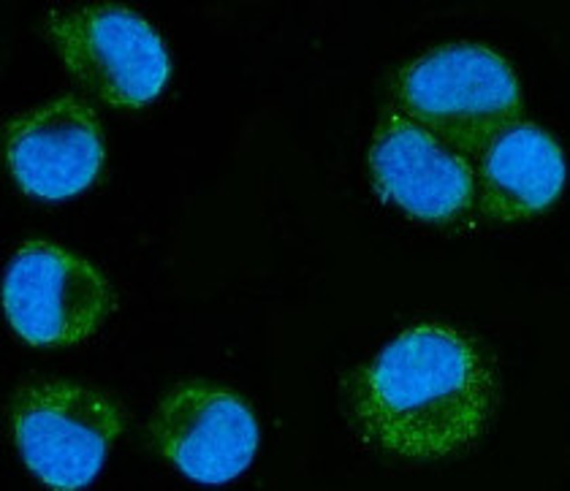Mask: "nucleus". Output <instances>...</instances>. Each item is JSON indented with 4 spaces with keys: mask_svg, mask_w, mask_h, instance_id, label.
<instances>
[{
    "mask_svg": "<svg viewBox=\"0 0 570 491\" xmlns=\"http://www.w3.org/2000/svg\"><path fill=\"white\" fill-rule=\"evenodd\" d=\"M498 405L481 347L443 323L405 328L351 385L353 426L367 445L416 462L473 449Z\"/></svg>",
    "mask_w": 570,
    "mask_h": 491,
    "instance_id": "1",
    "label": "nucleus"
},
{
    "mask_svg": "<svg viewBox=\"0 0 570 491\" xmlns=\"http://www.w3.org/2000/svg\"><path fill=\"white\" fill-rule=\"evenodd\" d=\"M402 115L470 169L489 147L524 122V101L517 73L481 43H449L402 68L396 82Z\"/></svg>",
    "mask_w": 570,
    "mask_h": 491,
    "instance_id": "2",
    "label": "nucleus"
},
{
    "mask_svg": "<svg viewBox=\"0 0 570 491\" xmlns=\"http://www.w3.org/2000/svg\"><path fill=\"white\" fill-rule=\"evenodd\" d=\"M45 36L73 79L98 101L139 109L171 73L164 41L145 17L111 3L52 11Z\"/></svg>",
    "mask_w": 570,
    "mask_h": 491,
    "instance_id": "3",
    "label": "nucleus"
},
{
    "mask_svg": "<svg viewBox=\"0 0 570 491\" xmlns=\"http://www.w3.org/2000/svg\"><path fill=\"white\" fill-rule=\"evenodd\" d=\"M122 426L120 407L82 383H28L11 400V432L22 462L58 491L88 487Z\"/></svg>",
    "mask_w": 570,
    "mask_h": 491,
    "instance_id": "4",
    "label": "nucleus"
},
{
    "mask_svg": "<svg viewBox=\"0 0 570 491\" xmlns=\"http://www.w3.org/2000/svg\"><path fill=\"white\" fill-rule=\"evenodd\" d=\"M3 307L24 342L66 347L92 337L117 310V296L88 258L52 242H28L6 272Z\"/></svg>",
    "mask_w": 570,
    "mask_h": 491,
    "instance_id": "5",
    "label": "nucleus"
},
{
    "mask_svg": "<svg viewBox=\"0 0 570 491\" xmlns=\"http://www.w3.org/2000/svg\"><path fill=\"white\" fill-rule=\"evenodd\" d=\"M153 449L198 483H228L250 468L258 421L232 389L185 381L160 396L147 424Z\"/></svg>",
    "mask_w": 570,
    "mask_h": 491,
    "instance_id": "6",
    "label": "nucleus"
},
{
    "mask_svg": "<svg viewBox=\"0 0 570 491\" xmlns=\"http://www.w3.org/2000/svg\"><path fill=\"white\" fill-rule=\"evenodd\" d=\"M9 169L22 193L60 202L88 190L104 166V134L96 109L60 96L6 126Z\"/></svg>",
    "mask_w": 570,
    "mask_h": 491,
    "instance_id": "7",
    "label": "nucleus"
},
{
    "mask_svg": "<svg viewBox=\"0 0 570 491\" xmlns=\"http://www.w3.org/2000/svg\"><path fill=\"white\" fill-rule=\"evenodd\" d=\"M370 171L383 196L416 220L454 226L475 204L473 169L396 109L377 128Z\"/></svg>",
    "mask_w": 570,
    "mask_h": 491,
    "instance_id": "8",
    "label": "nucleus"
},
{
    "mask_svg": "<svg viewBox=\"0 0 570 491\" xmlns=\"http://www.w3.org/2000/svg\"><path fill=\"white\" fill-rule=\"evenodd\" d=\"M473 174L481 213L494 223H517L557 202L566 158L547 130L519 122L489 147Z\"/></svg>",
    "mask_w": 570,
    "mask_h": 491,
    "instance_id": "9",
    "label": "nucleus"
}]
</instances>
